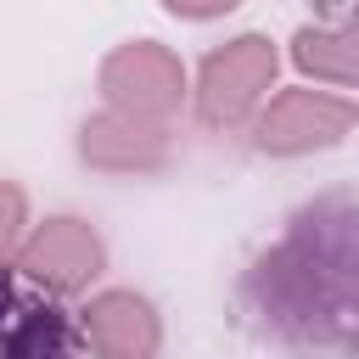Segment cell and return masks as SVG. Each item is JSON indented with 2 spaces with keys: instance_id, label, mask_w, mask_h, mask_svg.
Returning <instances> with one entry per match:
<instances>
[{
  "instance_id": "cell-1",
  "label": "cell",
  "mask_w": 359,
  "mask_h": 359,
  "mask_svg": "<svg viewBox=\"0 0 359 359\" xmlns=\"http://www.w3.org/2000/svg\"><path fill=\"white\" fill-rule=\"evenodd\" d=\"M258 314L303 342L348 337L353 309H359V230H353V202L331 196L314 202L292 236L264 252V264L247 280Z\"/></svg>"
},
{
  "instance_id": "cell-11",
  "label": "cell",
  "mask_w": 359,
  "mask_h": 359,
  "mask_svg": "<svg viewBox=\"0 0 359 359\" xmlns=\"http://www.w3.org/2000/svg\"><path fill=\"white\" fill-rule=\"evenodd\" d=\"M168 11H180V17H219V11H230L236 0H163Z\"/></svg>"
},
{
  "instance_id": "cell-6",
  "label": "cell",
  "mask_w": 359,
  "mask_h": 359,
  "mask_svg": "<svg viewBox=\"0 0 359 359\" xmlns=\"http://www.w3.org/2000/svg\"><path fill=\"white\" fill-rule=\"evenodd\" d=\"M84 337H90V348L107 353V359H146V353H157V342H163L151 303L135 297V292H101V297L84 309Z\"/></svg>"
},
{
  "instance_id": "cell-9",
  "label": "cell",
  "mask_w": 359,
  "mask_h": 359,
  "mask_svg": "<svg viewBox=\"0 0 359 359\" xmlns=\"http://www.w3.org/2000/svg\"><path fill=\"white\" fill-rule=\"evenodd\" d=\"M28 314V325L22 331H11V337H0L11 353H34V348H67V331H62V320L50 314V309H22Z\"/></svg>"
},
{
  "instance_id": "cell-8",
  "label": "cell",
  "mask_w": 359,
  "mask_h": 359,
  "mask_svg": "<svg viewBox=\"0 0 359 359\" xmlns=\"http://www.w3.org/2000/svg\"><path fill=\"white\" fill-rule=\"evenodd\" d=\"M297 67L314 73V79H331V84H353V34L337 22V28H303L297 45H292Z\"/></svg>"
},
{
  "instance_id": "cell-10",
  "label": "cell",
  "mask_w": 359,
  "mask_h": 359,
  "mask_svg": "<svg viewBox=\"0 0 359 359\" xmlns=\"http://www.w3.org/2000/svg\"><path fill=\"white\" fill-rule=\"evenodd\" d=\"M22 191L17 185H0V264L17 252V241H22Z\"/></svg>"
},
{
  "instance_id": "cell-2",
  "label": "cell",
  "mask_w": 359,
  "mask_h": 359,
  "mask_svg": "<svg viewBox=\"0 0 359 359\" xmlns=\"http://www.w3.org/2000/svg\"><path fill=\"white\" fill-rule=\"evenodd\" d=\"M275 84V45L264 34H241L224 50H213L202 62V84H196V107L202 123L213 129H236L258 112V101Z\"/></svg>"
},
{
  "instance_id": "cell-7",
  "label": "cell",
  "mask_w": 359,
  "mask_h": 359,
  "mask_svg": "<svg viewBox=\"0 0 359 359\" xmlns=\"http://www.w3.org/2000/svg\"><path fill=\"white\" fill-rule=\"evenodd\" d=\"M84 157L95 163V168H118V174H129V168H157L163 163V123H151V118H135V112H107V118H95V123H84Z\"/></svg>"
},
{
  "instance_id": "cell-5",
  "label": "cell",
  "mask_w": 359,
  "mask_h": 359,
  "mask_svg": "<svg viewBox=\"0 0 359 359\" xmlns=\"http://www.w3.org/2000/svg\"><path fill=\"white\" fill-rule=\"evenodd\" d=\"M17 269L28 280H39L45 292H79L101 275V236L79 219H45L22 252H17Z\"/></svg>"
},
{
  "instance_id": "cell-4",
  "label": "cell",
  "mask_w": 359,
  "mask_h": 359,
  "mask_svg": "<svg viewBox=\"0 0 359 359\" xmlns=\"http://www.w3.org/2000/svg\"><path fill=\"white\" fill-rule=\"evenodd\" d=\"M353 129V101L348 95H325V90H286L264 107L258 118V151L292 157V151H314L331 146Z\"/></svg>"
},
{
  "instance_id": "cell-3",
  "label": "cell",
  "mask_w": 359,
  "mask_h": 359,
  "mask_svg": "<svg viewBox=\"0 0 359 359\" xmlns=\"http://www.w3.org/2000/svg\"><path fill=\"white\" fill-rule=\"evenodd\" d=\"M101 90H107V101L118 112L163 123L185 95V67H180L174 50H163L151 39H135V45H118L101 62Z\"/></svg>"
},
{
  "instance_id": "cell-12",
  "label": "cell",
  "mask_w": 359,
  "mask_h": 359,
  "mask_svg": "<svg viewBox=\"0 0 359 359\" xmlns=\"http://www.w3.org/2000/svg\"><path fill=\"white\" fill-rule=\"evenodd\" d=\"M11 309H17V303H11V275L0 269V325H6V314H11Z\"/></svg>"
}]
</instances>
